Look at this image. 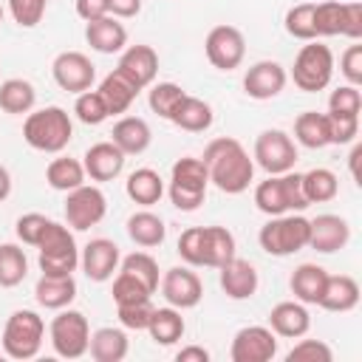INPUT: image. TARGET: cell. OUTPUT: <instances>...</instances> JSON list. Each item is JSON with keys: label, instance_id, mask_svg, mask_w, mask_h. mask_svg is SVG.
I'll use <instances>...</instances> for the list:
<instances>
[{"label": "cell", "instance_id": "f6af8a7d", "mask_svg": "<svg viewBox=\"0 0 362 362\" xmlns=\"http://www.w3.org/2000/svg\"><path fill=\"white\" fill-rule=\"evenodd\" d=\"M328 122V141L331 144H354L359 136V116L345 113H325Z\"/></svg>", "mask_w": 362, "mask_h": 362}, {"label": "cell", "instance_id": "6f0895ef", "mask_svg": "<svg viewBox=\"0 0 362 362\" xmlns=\"http://www.w3.org/2000/svg\"><path fill=\"white\" fill-rule=\"evenodd\" d=\"M359 158H362V144L359 141H354V147H351V156H348V167H351V178L356 181V184H362L359 178Z\"/></svg>", "mask_w": 362, "mask_h": 362}, {"label": "cell", "instance_id": "7a4b0ae2", "mask_svg": "<svg viewBox=\"0 0 362 362\" xmlns=\"http://www.w3.org/2000/svg\"><path fill=\"white\" fill-rule=\"evenodd\" d=\"M235 235L226 226H189L178 235V255L187 266L221 269L235 257Z\"/></svg>", "mask_w": 362, "mask_h": 362}, {"label": "cell", "instance_id": "7402d4cb", "mask_svg": "<svg viewBox=\"0 0 362 362\" xmlns=\"http://www.w3.org/2000/svg\"><path fill=\"white\" fill-rule=\"evenodd\" d=\"M124 153L113 144V141H96L85 150L82 156V167H85V175L90 181H113L122 175L124 170Z\"/></svg>", "mask_w": 362, "mask_h": 362}, {"label": "cell", "instance_id": "e0dca14e", "mask_svg": "<svg viewBox=\"0 0 362 362\" xmlns=\"http://www.w3.org/2000/svg\"><path fill=\"white\" fill-rule=\"evenodd\" d=\"M158 288H161V297L167 300V305L184 311V308H195L204 297V283L201 277L187 269V266H173L164 272V277L158 280Z\"/></svg>", "mask_w": 362, "mask_h": 362}, {"label": "cell", "instance_id": "e575fe53", "mask_svg": "<svg viewBox=\"0 0 362 362\" xmlns=\"http://www.w3.org/2000/svg\"><path fill=\"white\" fill-rule=\"evenodd\" d=\"M170 122H173L175 127H181V130H187V133H204V130L212 127L215 113H212V105H209V102H204V99L187 93V96L181 99V105L175 107V113H173Z\"/></svg>", "mask_w": 362, "mask_h": 362}, {"label": "cell", "instance_id": "ba28073f", "mask_svg": "<svg viewBox=\"0 0 362 362\" xmlns=\"http://www.w3.org/2000/svg\"><path fill=\"white\" fill-rule=\"evenodd\" d=\"M40 249V272L42 274H54V277H65V274H74L76 266H79V249H76V240H74V232L71 226L59 223V221H51L42 240L37 243Z\"/></svg>", "mask_w": 362, "mask_h": 362}, {"label": "cell", "instance_id": "8fae6325", "mask_svg": "<svg viewBox=\"0 0 362 362\" xmlns=\"http://www.w3.org/2000/svg\"><path fill=\"white\" fill-rule=\"evenodd\" d=\"M314 28H317V40L320 37H348V40H359L362 37V3L348 0H322L314 3Z\"/></svg>", "mask_w": 362, "mask_h": 362}, {"label": "cell", "instance_id": "9a60e30c", "mask_svg": "<svg viewBox=\"0 0 362 362\" xmlns=\"http://www.w3.org/2000/svg\"><path fill=\"white\" fill-rule=\"evenodd\" d=\"M277 356V334L269 325H243L229 345L232 362H272Z\"/></svg>", "mask_w": 362, "mask_h": 362}, {"label": "cell", "instance_id": "3957f363", "mask_svg": "<svg viewBox=\"0 0 362 362\" xmlns=\"http://www.w3.org/2000/svg\"><path fill=\"white\" fill-rule=\"evenodd\" d=\"M23 139L31 150L62 153L68 147V141L74 139V122H71L68 110H62L59 105H48V107L25 113Z\"/></svg>", "mask_w": 362, "mask_h": 362}, {"label": "cell", "instance_id": "d6986e66", "mask_svg": "<svg viewBox=\"0 0 362 362\" xmlns=\"http://www.w3.org/2000/svg\"><path fill=\"white\" fill-rule=\"evenodd\" d=\"M351 240V223L342 215L322 212L308 221V246L320 255H334Z\"/></svg>", "mask_w": 362, "mask_h": 362}, {"label": "cell", "instance_id": "94428289", "mask_svg": "<svg viewBox=\"0 0 362 362\" xmlns=\"http://www.w3.org/2000/svg\"><path fill=\"white\" fill-rule=\"evenodd\" d=\"M3 356H6V354H0V359H3Z\"/></svg>", "mask_w": 362, "mask_h": 362}, {"label": "cell", "instance_id": "7c38bea8", "mask_svg": "<svg viewBox=\"0 0 362 362\" xmlns=\"http://www.w3.org/2000/svg\"><path fill=\"white\" fill-rule=\"evenodd\" d=\"M252 161H255L263 173H269V175L288 173V170H294V164H297V144H294V139H291L286 130L269 127V130L257 133L255 150H252Z\"/></svg>", "mask_w": 362, "mask_h": 362}, {"label": "cell", "instance_id": "83f0119b", "mask_svg": "<svg viewBox=\"0 0 362 362\" xmlns=\"http://www.w3.org/2000/svg\"><path fill=\"white\" fill-rule=\"evenodd\" d=\"M76 297V280L74 274H65V277H54V274H42L34 286V300L48 308V311H59V308H68Z\"/></svg>", "mask_w": 362, "mask_h": 362}, {"label": "cell", "instance_id": "484cf974", "mask_svg": "<svg viewBox=\"0 0 362 362\" xmlns=\"http://www.w3.org/2000/svg\"><path fill=\"white\" fill-rule=\"evenodd\" d=\"M110 141L124 156H141L153 141V130L141 116H122L110 130Z\"/></svg>", "mask_w": 362, "mask_h": 362}, {"label": "cell", "instance_id": "603a6c76", "mask_svg": "<svg viewBox=\"0 0 362 362\" xmlns=\"http://www.w3.org/2000/svg\"><path fill=\"white\" fill-rule=\"evenodd\" d=\"M218 272H221L218 283H221V288H223V294L229 300H249V297H255V291L260 286V277H257V269L249 260L235 255Z\"/></svg>", "mask_w": 362, "mask_h": 362}, {"label": "cell", "instance_id": "9f6ffc18", "mask_svg": "<svg viewBox=\"0 0 362 362\" xmlns=\"http://www.w3.org/2000/svg\"><path fill=\"white\" fill-rule=\"evenodd\" d=\"M178 362H209V351L204 345H184L178 354H175Z\"/></svg>", "mask_w": 362, "mask_h": 362}, {"label": "cell", "instance_id": "5b68a950", "mask_svg": "<svg viewBox=\"0 0 362 362\" xmlns=\"http://www.w3.org/2000/svg\"><path fill=\"white\" fill-rule=\"evenodd\" d=\"M42 339H45L42 317L31 308H17V311H11V317L3 325L0 345H3V354L8 359H23L25 362V359H34L40 354Z\"/></svg>", "mask_w": 362, "mask_h": 362}, {"label": "cell", "instance_id": "f546056e", "mask_svg": "<svg viewBox=\"0 0 362 362\" xmlns=\"http://www.w3.org/2000/svg\"><path fill=\"white\" fill-rule=\"evenodd\" d=\"M127 348H130V342H127L124 328H113V325L96 328L88 342V354L96 362H122L127 356Z\"/></svg>", "mask_w": 362, "mask_h": 362}, {"label": "cell", "instance_id": "ffe728a7", "mask_svg": "<svg viewBox=\"0 0 362 362\" xmlns=\"http://www.w3.org/2000/svg\"><path fill=\"white\" fill-rule=\"evenodd\" d=\"M119 263H122V252L110 238H93L79 252V266H82L85 277L93 283L110 280L113 272L119 269Z\"/></svg>", "mask_w": 362, "mask_h": 362}, {"label": "cell", "instance_id": "44dd1931", "mask_svg": "<svg viewBox=\"0 0 362 362\" xmlns=\"http://www.w3.org/2000/svg\"><path fill=\"white\" fill-rule=\"evenodd\" d=\"M116 71L124 74L139 90L150 88L156 82V74H158V54L156 48L150 45H130L122 51L119 62H116Z\"/></svg>", "mask_w": 362, "mask_h": 362}, {"label": "cell", "instance_id": "7bdbcfd3", "mask_svg": "<svg viewBox=\"0 0 362 362\" xmlns=\"http://www.w3.org/2000/svg\"><path fill=\"white\" fill-rule=\"evenodd\" d=\"M283 25H286V34L294 37V40H317V28H314V3H297L286 11L283 17Z\"/></svg>", "mask_w": 362, "mask_h": 362}, {"label": "cell", "instance_id": "f907efd6", "mask_svg": "<svg viewBox=\"0 0 362 362\" xmlns=\"http://www.w3.org/2000/svg\"><path fill=\"white\" fill-rule=\"evenodd\" d=\"M150 314H153V303L150 300L116 305V317H119L122 328H127V331H144L147 322H150Z\"/></svg>", "mask_w": 362, "mask_h": 362}, {"label": "cell", "instance_id": "6da1fadb", "mask_svg": "<svg viewBox=\"0 0 362 362\" xmlns=\"http://www.w3.org/2000/svg\"><path fill=\"white\" fill-rule=\"evenodd\" d=\"M209 184H215L226 195H240L255 181V161L246 147L232 136H218L204 147L201 156Z\"/></svg>", "mask_w": 362, "mask_h": 362}, {"label": "cell", "instance_id": "c3c4849f", "mask_svg": "<svg viewBox=\"0 0 362 362\" xmlns=\"http://www.w3.org/2000/svg\"><path fill=\"white\" fill-rule=\"evenodd\" d=\"M113 303L116 305H124V303H139V300H150V288H144L136 277H130V274H124V272H116V277H113Z\"/></svg>", "mask_w": 362, "mask_h": 362}, {"label": "cell", "instance_id": "d4e9b609", "mask_svg": "<svg viewBox=\"0 0 362 362\" xmlns=\"http://www.w3.org/2000/svg\"><path fill=\"white\" fill-rule=\"evenodd\" d=\"M85 42L99 54H122L127 45V28L113 14H105L85 23Z\"/></svg>", "mask_w": 362, "mask_h": 362}, {"label": "cell", "instance_id": "60d3db41", "mask_svg": "<svg viewBox=\"0 0 362 362\" xmlns=\"http://www.w3.org/2000/svg\"><path fill=\"white\" fill-rule=\"evenodd\" d=\"M184 96H187V90L181 85H175V82H153L150 85V93H147V105H150V110L156 116H161V119L170 122Z\"/></svg>", "mask_w": 362, "mask_h": 362}, {"label": "cell", "instance_id": "816d5d0a", "mask_svg": "<svg viewBox=\"0 0 362 362\" xmlns=\"http://www.w3.org/2000/svg\"><path fill=\"white\" fill-rule=\"evenodd\" d=\"M334 351L322 339H300L288 354L286 362H331Z\"/></svg>", "mask_w": 362, "mask_h": 362}, {"label": "cell", "instance_id": "cb8c5ba5", "mask_svg": "<svg viewBox=\"0 0 362 362\" xmlns=\"http://www.w3.org/2000/svg\"><path fill=\"white\" fill-rule=\"evenodd\" d=\"M269 328L283 339H300L311 328V314L300 300H283L269 311Z\"/></svg>", "mask_w": 362, "mask_h": 362}, {"label": "cell", "instance_id": "d6a6232c", "mask_svg": "<svg viewBox=\"0 0 362 362\" xmlns=\"http://www.w3.org/2000/svg\"><path fill=\"white\" fill-rule=\"evenodd\" d=\"M127 238L141 246V249H153V246H161L164 238H167V226L161 221V215L150 212V209H139L127 218Z\"/></svg>", "mask_w": 362, "mask_h": 362}, {"label": "cell", "instance_id": "f35d334b", "mask_svg": "<svg viewBox=\"0 0 362 362\" xmlns=\"http://www.w3.org/2000/svg\"><path fill=\"white\" fill-rule=\"evenodd\" d=\"M294 139L297 144L308 147V150H322L328 147V122H325V113H317V110H305L294 119Z\"/></svg>", "mask_w": 362, "mask_h": 362}, {"label": "cell", "instance_id": "30bf717a", "mask_svg": "<svg viewBox=\"0 0 362 362\" xmlns=\"http://www.w3.org/2000/svg\"><path fill=\"white\" fill-rule=\"evenodd\" d=\"M48 339L57 356L62 359H79L88 354L90 342V325L88 317L76 308H59L57 317L48 325Z\"/></svg>", "mask_w": 362, "mask_h": 362}, {"label": "cell", "instance_id": "11a10c76", "mask_svg": "<svg viewBox=\"0 0 362 362\" xmlns=\"http://www.w3.org/2000/svg\"><path fill=\"white\" fill-rule=\"evenodd\" d=\"M107 3H110V14L122 17V20L136 17L141 11V0H107Z\"/></svg>", "mask_w": 362, "mask_h": 362}, {"label": "cell", "instance_id": "f1b7e54d", "mask_svg": "<svg viewBox=\"0 0 362 362\" xmlns=\"http://www.w3.org/2000/svg\"><path fill=\"white\" fill-rule=\"evenodd\" d=\"M325 280H328V272L317 263H300L294 272H291V294L294 300L305 303V305H317L322 291H325Z\"/></svg>", "mask_w": 362, "mask_h": 362}, {"label": "cell", "instance_id": "d590c367", "mask_svg": "<svg viewBox=\"0 0 362 362\" xmlns=\"http://www.w3.org/2000/svg\"><path fill=\"white\" fill-rule=\"evenodd\" d=\"M37 105V90L28 79L11 76L6 82H0V110L8 116H23L31 113Z\"/></svg>", "mask_w": 362, "mask_h": 362}, {"label": "cell", "instance_id": "db71d44e", "mask_svg": "<svg viewBox=\"0 0 362 362\" xmlns=\"http://www.w3.org/2000/svg\"><path fill=\"white\" fill-rule=\"evenodd\" d=\"M76 14L90 23V20H99L105 14H110V3L107 0H76Z\"/></svg>", "mask_w": 362, "mask_h": 362}, {"label": "cell", "instance_id": "4316f807", "mask_svg": "<svg viewBox=\"0 0 362 362\" xmlns=\"http://www.w3.org/2000/svg\"><path fill=\"white\" fill-rule=\"evenodd\" d=\"M317 305L325 311H334V314L354 311L359 305V283L351 274H328L325 291Z\"/></svg>", "mask_w": 362, "mask_h": 362}, {"label": "cell", "instance_id": "7dc6e473", "mask_svg": "<svg viewBox=\"0 0 362 362\" xmlns=\"http://www.w3.org/2000/svg\"><path fill=\"white\" fill-rule=\"evenodd\" d=\"M48 223H51V218H45L42 212H25V215H20L17 223H14L17 240L25 243V246H37V243L42 240Z\"/></svg>", "mask_w": 362, "mask_h": 362}, {"label": "cell", "instance_id": "8992f818", "mask_svg": "<svg viewBox=\"0 0 362 362\" xmlns=\"http://www.w3.org/2000/svg\"><path fill=\"white\" fill-rule=\"evenodd\" d=\"M206 187H209V175H206V167H204L201 158L184 156V158H178L173 164L167 195H170L175 209L195 212L206 198Z\"/></svg>", "mask_w": 362, "mask_h": 362}, {"label": "cell", "instance_id": "ac0fdd59", "mask_svg": "<svg viewBox=\"0 0 362 362\" xmlns=\"http://www.w3.org/2000/svg\"><path fill=\"white\" fill-rule=\"evenodd\" d=\"M288 82V74L280 62L274 59H260L255 65L246 68L243 74V90L249 99H257V102H266V99H274L283 93Z\"/></svg>", "mask_w": 362, "mask_h": 362}, {"label": "cell", "instance_id": "5bb4252c", "mask_svg": "<svg viewBox=\"0 0 362 362\" xmlns=\"http://www.w3.org/2000/svg\"><path fill=\"white\" fill-rule=\"evenodd\" d=\"M204 51H206V59L212 68L218 71H235L243 57H246V40H243V31L235 28V25H215L209 28L206 40H204Z\"/></svg>", "mask_w": 362, "mask_h": 362}, {"label": "cell", "instance_id": "836d02e7", "mask_svg": "<svg viewBox=\"0 0 362 362\" xmlns=\"http://www.w3.org/2000/svg\"><path fill=\"white\" fill-rule=\"evenodd\" d=\"M144 331L150 334V339H153L156 345H164V348H167V345H175V342L184 337L187 322H184V317H181L178 308L164 305V308H153L150 322H147Z\"/></svg>", "mask_w": 362, "mask_h": 362}, {"label": "cell", "instance_id": "8d00e7d4", "mask_svg": "<svg viewBox=\"0 0 362 362\" xmlns=\"http://www.w3.org/2000/svg\"><path fill=\"white\" fill-rule=\"evenodd\" d=\"M85 178H88V175H85L82 161H76V158H71V156H57V158H51L48 167H45V181H48V187L57 189V192H71V189L82 187Z\"/></svg>", "mask_w": 362, "mask_h": 362}, {"label": "cell", "instance_id": "74e56055", "mask_svg": "<svg viewBox=\"0 0 362 362\" xmlns=\"http://www.w3.org/2000/svg\"><path fill=\"white\" fill-rule=\"evenodd\" d=\"M300 184H303V195H305L308 204L334 201L337 192H339V178L328 167H314L308 173H300Z\"/></svg>", "mask_w": 362, "mask_h": 362}, {"label": "cell", "instance_id": "b9f144b4", "mask_svg": "<svg viewBox=\"0 0 362 362\" xmlns=\"http://www.w3.org/2000/svg\"><path fill=\"white\" fill-rule=\"evenodd\" d=\"M116 272H124V274H130V277H136L144 288H150L153 294H156V288H158V263H156V257L153 255H147V252H133V255H127V257H122V263H119V269Z\"/></svg>", "mask_w": 362, "mask_h": 362}, {"label": "cell", "instance_id": "4fadbf2b", "mask_svg": "<svg viewBox=\"0 0 362 362\" xmlns=\"http://www.w3.org/2000/svg\"><path fill=\"white\" fill-rule=\"evenodd\" d=\"M107 212V198L96 184H82L71 192H65V223L76 232H85L96 223H102Z\"/></svg>", "mask_w": 362, "mask_h": 362}, {"label": "cell", "instance_id": "9c48e42d", "mask_svg": "<svg viewBox=\"0 0 362 362\" xmlns=\"http://www.w3.org/2000/svg\"><path fill=\"white\" fill-rule=\"evenodd\" d=\"M331 76H334V54H331V48L322 45L320 40H308L294 57L291 82L305 93H317V90H325L331 85Z\"/></svg>", "mask_w": 362, "mask_h": 362}, {"label": "cell", "instance_id": "ee69618b", "mask_svg": "<svg viewBox=\"0 0 362 362\" xmlns=\"http://www.w3.org/2000/svg\"><path fill=\"white\" fill-rule=\"evenodd\" d=\"M74 113H76V119L82 122V124H90V127H96V124H102L110 113H107V105H105V99H102V93L99 90H82V93H76V102H74Z\"/></svg>", "mask_w": 362, "mask_h": 362}, {"label": "cell", "instance_id": "f5cc1de1", "mask_svg": "<svg viewBox=\"0 0 362 362\" xmlns=\"http://www.w3.org/2000/svg\"><path fill=\"white\" fill-rule=\"evenodd\" d=\"M339 74L345 76L348 85H362V45L359 40H354V45H348L339 57Z\"/></svg>", "mask_w": 362, "mask_h": 362}, {"label": "cell", "instance_id": "ab89813d", "mask_svg": "<svg viewBox=\"0 0 362 362\" xmlns=\"http://www.w3.org/2000/svg\"><path fill=\"white\" fill-rule=\"evenodd\" d=\"M28 274V257L17 243H0V288H14Z\"/></svg>", "mask_w": 362, "mask_h": 362}, {"label": "cell", "instance_id": "680465c9", "mask_svg": "<svg viewBox=\"0 0 362 362\" xmlns=\"http://www.w3.org/2000/svg\"><path fill=\"white\" fill-rule=\"evenodd\" d=\"M8 195H11V173L0 164V204H3Z\"/></svg>", "mask_w": 362, "mask_h": 362}, {"label": "cell", "instance_id": "52a82bcc", "mask_svg": "<svg viewBox=\"0 0 362 362\" xmlns=\"http://www.w3.org/2000/svg\"><path fill=\"white\" fill-rule=\"evenodd\" d=\"M257 243L272 257H288L308 246V218H303L300 212L274 215L260 226Z\"/></svg>", "mask_w": 362, "mask_h": 362}, {"label": "cell", "instance_id": "681fc988", "mask_svg": "<svg viewBox=\"0 0 362 362\" xmlns=\"http://www.w3.org/2000/svg\"><path fill=\"white\" fill-rule=\"evenodd\" d=\"M362 110V93L356 85H339L328 96V113H345V116H359Z\"/></svg>", "mask_w": 362, "mask_h": 362}, {"label": "cell", "instance_id": "277c9868", "mask_svg": "<svg viewBox=\"0 0 362 362\" xmlns=\"http://www.w3.org/2000/svg\"><path fill=\"white\" fill-rule=\"evenodd\" d=\"M255 206L263 215L274 218V215H286V212H303L311 204L303 195L300 173L288 170L280 175H269L266 181H260L255 187Z\"/></svg>", "mask_w": 362, "mask_h": 362}, {"label": "cell", "instance_id": "bcb514c9", "mask_svg": "<svg viewBox=\"0 0 362 362\" xmlns=\"http://www.w3.org/2000/svg\"><path fill=\"white\" fill-rule=\"evenodd\" d=\"M8 3V14L20 28H34L40 25V20L45 17L48 0H6Z\"/></svg>", "mask_w": 362, "mask_h": 362}, {"label": "cell", "instance_id": "4dcf8cb0", "mask_svg": "<svg viewBox=\"0 0 362 362\" xmlns=\"http://www.w3.org/2000/svg\"><path fill=\"white\" fill-rule=\"evenodd\" d=\"M99 93H102V99H105V105H107V113L110 116H119V113H127V107L136 102V96L141 93L124 74H119L116 68L99 82V88H96Z\"/></svg>", "mask_w": 362, "mask_h": 362}, {"label": "cell", "instance_id": "1f68e13d", "mask_svg": "<svg viewBox=\"0 0 362 362\" xmlns=\"http://www.w3.org/2000/svg\"><path fill=\"white\" fill-rule=\"evenodd\" d=\"M124 192H127V198H130L133 204H139V206H153V204H158L161 195H164V178H161L153 167H139V170H133V173L127 175Z\"/></svg>", "mask_w": 362, "mask_h": 362}, {"label": "cell", "instance_id": "91938a15", "mask_svg": "<svg viewBox=\"0 0 362 362\" xmlns=\"http://www.w3.org/2000/svg\"><path fill=\"white\" fill-rule=\"evenodd\" d=\"M3 14H6V11H3V6H0V23H3Z\"/></svg>", "mask_w": 362, "mask_h": 362}, {"label": "cell", "instance_id": "2e32d148", "mask_svg": "<svg viewBox=\"0 0 362 362\" xmlns=\"http://www.w3.org/2000/svg\"><path fill=\"white\" fill-rule=\"evenodd\" d=\"M51 76L54 82L68 90V93H82L93 88L96 79V65L90 62V57H85L82 51H62L54 57L51 62Z\"/></svg>", "mask_w": 362, "mask_h": 362}]
</instances>
